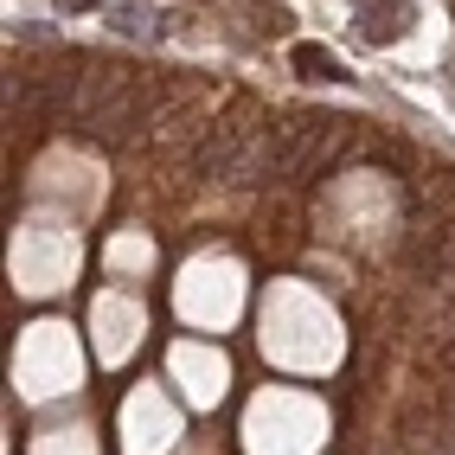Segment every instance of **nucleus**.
Returning <instances> with one entry per match:
<instances>
[{
  "label": "nucleus",
  "mask_w": 455,
  "mask_h": 455,
  "mask_svg": "<svg viewBox=\"0 0 455 455\" xmlns=\"http://www.w3.org/2000/svg\"><path fill=\"white\" fill-rule=\"evenodd\" d=\"M257 244H263L269 257H295L301 244H308V205H301L295 193L269 199L263 219H257Z\"/></svg>",
  "instance_id": "nucleus-1"
},
{
  "label": "nucleus",
  "mask_w": 455,
  "mask_h": 455,
  "mask_svg": "<svg viewBox=\"0 0 455 455\" xmlns=\"http://www.w3.org/2000/svg\"><path fill=\"white\" fill-rule=\"evenodd\" d=\"M404 20H411V0H366V7H359V39L385 45V39L404 33Z\"/></svg>",
  "instance_id": "nucleus-2"
},
{
  "label": "nucleus",
  "mask_w": 455,
  "mask_h": 455,
  "mask_svg": "<svg viewBox=\"0 0 455 455\" xmlns=\"http://www.w3.org/2000/svg\"><path fill=\"white\" fill-rule=\"evenodd\" d=\"M295 71L315 77V84H347V65L333 52H321V45H295Z\"/></svg>",
  "instance_id": "nucleus-3"
},
{
  "label": "nucleus",
  "mask_w": 455,
  "mask_h": 455,
  "mask_svg": "<svg viewBox=\"0 0 455 455\" xmlns=\"http://www.w3.org/2000/svg\"><path fill=\"white\" fill-rule=\"evenodd\" d=\"M116 26H123V33H135V39L167 33V20H161V13H148V7H116Z\"/></svg>",
  "instance_id": "nucleus-4"
},
{
  "label": "nucleus",
  "mask_w": 455,
  "mask_h": 455,
  "mask_svg": "<svg viewBox=\"0 0 455 455\" xmlns=\"http://www.w3.org/2000/svg\"><path fill=\"white\" fill-rule=\"evenodd\" d=\"M58 7H65V13H90L97 0H58Z\"/></svg>",
  "instance_id": "nucleus-5"
}]
</instances>
